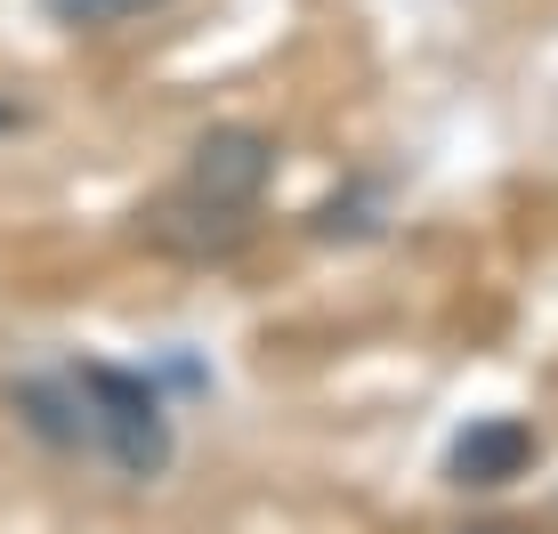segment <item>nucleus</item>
Returning <instances> with one entry per match:
<instances>
[{
  "mask_svg": "<svg viewBox=\"0 0 558 534\" xmlns=\"http://www.w3.org/2000/svg\"><path fill=\"white\" fill-rule=\"evenodd\" d=\"M73 397L89 405V429L106 437L113 470H130V478H154V470L170 462V422H162V397H154L138 373L82 365V373H73Z\"/></svg>",
  "mask_w": 558,
  "mask_h": 534,
  "instance_id": "f257e3e1",
  "label": "nucleus"
},
{
  "mask_svg": "<svg viewBox=\"0 0 558 534\" xmlns=\"http://www.w3.org/2000/svg\"><path fill=\"white\" fill-rule=\"evenodd\" d=\"M267 170H276V146H267L259 130H210V138L195 146V162H186V203L243 219L259 203Z\"/></svg>",
  "mask_w": 558,
  "mask_h": 534,
  "instance_id": "f03ea898",
  "label": "nucleus"
},
{
  "mask_svg": "<svg viewBox=\"0 0 558 534\" xmlns=\"http://www.w3.org/2000/svg\"><path fill=\"white\" fill-rule=\"evenodd\" d=\"M41 9L57 16V25H73V33H98V25H122V16L154 9V0H41Z\"/></svg>",
  "mask_w": 558,
  "mask_h": 534,
  "instance_id": "20e7f679",
  "label": "nucleus"
},
{
  "mask_svg": "<svg viewBox=\"0 0 558 534\" xmlns=\"http://www.w3.org/2000/svg\"><path fill=\"white\" fill-rule=\"evenodd\" d=\"M470 534H526V526H510V519H494V526H470Z\"/></svg>",
  "mask_w": 558,
  "mask_h": 534,
  "instance_id": "39448f33",
  "label": "nucleus"
},
{
  "mask_svg": "<svg viewBox=\"0 0 558 534\" xmlns=\"http://www.w3.org/2000/svg\"><path fill=\"white\" fill-rule=\"evenodd\" d=\"M526 462H534V429L526 422H470L453 437V453H446L453 486H510Z\"/></svg>",
  "mask_w": 558,
  "mask_h": 534,
  "instance_id": "7ed1b4c3",
  "label": "nucleus"
},
{
  "mask_svg": "<svg viewBox=\"0 0 558 534\" xmlns=\"http://www.w3.org/2000/svg\"><path fill=\"white\" fill-rule=\"evenodd\" d=\"M0 122H9V106H0Z\"/></svg>",
  "mask_w": 558,
  "mask_h": 534,
  "instance_id": "423d86ee",
  "label": "nucleus"
}]
</instances>
